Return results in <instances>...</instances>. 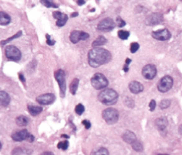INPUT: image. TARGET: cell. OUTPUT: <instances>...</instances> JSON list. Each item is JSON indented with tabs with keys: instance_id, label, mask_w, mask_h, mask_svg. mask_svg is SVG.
<instances>
[{
	"instance_id": "obj_10",
	"label": "cell",
	"mask_w": 182,
	"mask_h": 155,
	"mask_svg": "<svg viewBox=\"0 0 182 155\" xmlns=\"http://www.w3.org/2000/svg\"><path fill=\"white\" fill-rule=\"evenodd\" d=\"M89 34L85 33L84 31H73L71 32L70 35V41L73 43H77L80 41H85L89 38Z\"/></svg>"
},
{
	"instance_id": "obj_45",
	"label": "cell",
	"mask_w": 182,
	"mask_h": 155,
	"mask_svg": "<svg viewBox=\"0 0 182 155\" xmlns=\"http://www.w3.org/2000/svg\"><path fill=\"white\" fill-rule=\"evenodd\" d=\"M123 70L125 71V72H128V70H129L128 65H125V67H124V68H123Z\"/></svg>"
},
{
	"instance_id": "obj_20",
	"label": "cell",
	"mask_w": 182,
	"mask_h": 155,
	"mask_svg": "<svg viewBox=\"0 0 182 155\" xmlns=\"http://www.w3.org/2000/svg\"><path fill=\"white\" fill-rule=\"evenodd\" d=\"M11 18L5 12L0 11V25L6 26L10 23Z\"/></svg>"
},
{
	"instance_id": "obj_47",
	"label": "cell",
	"mask_w": 182,
	"mask_h": 155,
	"mask_svg": "<svg viewBox=\"0 0 182 155\" xmlns=\"http://www.w3.org/2000/svg\"><path fill=\"white\" fill-rule=\"evenodd\" d=\"M61 137H64V138H66V139H68V138H69V136H68V135H67L63 134L62 135H61Z\"/></svg>"
},
{
	"instance_id": "obj_40",
	"label": "cell",
	"mask_w": 182,
	"mask_h": 155,
	"mask_svg": "<svg viewBox=\"0 0 182 155\" xmlns=\"http://www.w3.org/2000/svg\"><path fill=\"white\" fill-rule=\"evenodd\" d=\"M82 124H83V125H84L85 127V129L88 130V129H90V127H91V123H90V122L89 121V120H83V121H82Z\"/></svg>"
},
{
	"instance_id": "obj_3",
	"label": "cell",
	"mask_w": 182,
	"mask_h": 155,
	"mask_svg": "<svg viewBox=\"0 0 182 155\" xmlns=\"http://www.w3.org/2000/svg\"><path fill=\"white\" fill-rule=\"evenodd\" d=\"M102 118L109 125H113L118 121L119 112L114 108H107L102 111Z\"/></svg>"
},
{
	"instance_id": "obj_36",
	"label": "cell",
	"mask_w": 182,
	"mask_h": 155,
	"mask_svg": "<svg viewBox=\"0 0 182 155\" xmlns=\"http://www.w3.org/2000/svg\"><path fill=\"white\" fill-rule=\"evenodd\" d=\"M63 15H64V14H62V13H61V12H60V11H54L53 13V18H54V19H56V20H58V19H60L62 18V17L63 16Z\"/></svg>"
},
{
	"instance_id": "obj_23",
	"label": "cell",
	"mask_w": 182,
	"mask_h": 155,
	"mask_svg": "<svg viewBox=\"0 0 182 155\" xmlns=\"http://www.w3.org/2000/svg\"><path fill=\"white\" fill-rule=\"evenodd\" d=\"M78 84H79V80L77 78H75L72 82H71L70 84V92L72 93L73 95H75L77 92L78 88Z\"/></svg>"
},
{
	"instance_id": "obj_4",
	"label": "cell",
	"mask_w": 182,
	"mask_h": 155,
	"mask_svg": "<svg viewBox=\"0 0 182 155\" xmlns=\"http://www.w3.org/2000/svg\"><path fill=\"white\" fill-rule=\"evenodd\" d=\"M91 84L96 90H100L107 87L108 80L101 73H96L91 78Z\"/></svg>"
},
{
	"instance_id": "obj_13",
	"label": "cell",
	"mask_w": 182,
	"mask_h": 155,
	"mask_svg": "<svg viewBox=\"0 0 182 155\" xmlns=\"http://www.w3.org/2000/svg\"><path fill=\"white\" fill-rule=\"evenodd\" d=\"M36 100L41 105H49L55 101L56 97L53 93H45L39 96L36 97Z\"/></svg>"
},
{
	"instance_id": "obj_18",
	"label": "cell",
	"mask_w": 182,
	"mask_h": 155,
	"mask_svg": "<svg viewBox=\"0 0 182 155\" xmlns=\"http://www.w3.org/2000/svg\"><path fill=\"white\" fill-rule=\"evenodd\" d=\"M10 103V97L5 92L0 91V105L7 107Z\"/></svg>"
},
{
	"instance_id": "obj_27",
	"label": "cell",
	"mask_w": 182,
	"mask_h": 155,
	"mask_svg": "<svg viewBox=\"0 0 182 155\" xmlns=\"http://www.w3.org/2000/svg\"><path fill=\"white\" fill-rule=\"evenodd\" d=\"M68 19V16L66 15V14H64L62 18L58 19V20H57V21H56V25H57V26H58V27L63 26L66 24Z\"/></svg>"
},
{
	"instance_id": "obj_38",
	"label": "cell",
	"mask_w": 182,
	"mask_h": 155,
	"mask_svg": "<svg viewBox=\"0 0 182 155\" xmlns=\"http://www.w3.org/2000/svg\"><path fill=\"white\" fill-rule=\"evenodd\" d=\"M46 43H47L48 45H53L54 44H55V43H56L55 41H53V40H52V39H51L50 35H48V34H46Z\"/></svg>"
},
{
	"instance_id": "obj_49",
	"label": "cell",
	"mask_w": 182,
	"mask_h": 155,
	"mask_svg": "<svg viewBox=\"0 0 182 155\" xmlns=\"http://www.w3.org/2000/svg\"><path fill=\"white\" fill-rule=\"evenodd\" d=\"M1 148H2V143L1 142H0V149H1Z\"/></svg>"
},
{
	"instance_id": "obj_14",
	"label": "cell",
	"mask_w": 182,
	"mask_h": 155,
	"mask_svg": "<svg viewBox=\"0 0 182 155\" xmlns=\"http://www.w3.org/2000/svg\"><path fill=\"white\" fill-rule=\"evenodd\" d=\"M163 21V16L159 13H154L150 14L147 17L146 24L148 26H154Z\"/></svg>"
},
{
	"instance_id": "obj_6",
	"label": "cell",
	"mask_w": 182,
	"mask_h": 155,
	"mask_svg": "<svg viewBox=\"0 0 182 155\" xmlns=\"http://www.w3.org/2000/svg\"><path fill=\"white\" fill-rule=\"evenodd\" d=\"M11 138L16 142H22L24 140H27V141L32 142L34 140V137L33 135L29 133L28 130L26 129L19 130V131L15 132L12 134Z\"/></svg>"
},
{
	"instance_id": "obj_33",
	"label": "cell",
	"mask_w": 182,
	"mask_h": 155,
	"mask_svg": "<svg viewBox=\"0 0 182 155\" xmlns=\"http://www.w3.org/2000/svg\"><path fill=\"white\" fill-rule=\"evenodd\" d=\"M75 111L78 115H82L85 111V108L83 106V105L81 104V103L78 104L75 108Z\"/></svg>"
},
{
	"instance_id": "obj_41",
	"label": "cell",
	"mask_w": 182,
	"mask_h": 155,
	"mask_svg": "<svg viewBox=\"0 0 182 155\" xmlns=\"http://www.w3.org/2000/svg\"><path fill=\"white\" fill-rule=\"evenodd\" d=\"M77 4L79 6H82V5H84V4H85V0H77Z\"/></svg>"
},
{
	"instance_id": "obj_35",
	"label": "cell",
	"mask_w": 182,
	"mask_h": 155,
	"mask_svg": "<svg viewBox=\"0 0 182 155\" xmlns=\"http://www.w3.org/2000/svg\"><path fill=\"white\" fill-rule=\"evenodd\" d=\"M125 104L129 108H133L134 105V101L131 99V98H127L125 100Z\"/></svg>"
},
{
	"instance_id": "obj_7",
	"label": "cell",
	"mask_w": 182,
	"mask_h": 155,
	"mask_svg": "<svg viewBox=\"0 0 182 155\" xmlns=\"http://www.w3.org/2000/svg\"><path fill=\"white\" fill-rule=\"evenodd\" d=\"M174 81L173 79L170 76H164V77H162L158 83L157 85V88L158 90L162 93H165L167 92L171 88L172 86H173Z\"/></svg>"
},
{
	"instance_id": "obj_12",
	"label": "cell",
	"mask_w": 182,
	"mask_h": 155,
	"mask_svg": "<svg viewBox=\"0 0 182 155\" xmlns=\"http://www.w3.org/2000/svg\"><path fill=\"white\" fill-rule=\"evenodd\" d=\"M142 74L143 77L147 80H151L155 77L157 75V69L153 65H147L142 69Z\"/></svg>"
},
{
	"instance_id": "obj_39",
	"label": "cell",
	"mask_w": 182,
	"mask_h": 155,
	"mask_svg": "<svg viewBox=\"0 0 182 155\" xmlns=\"http://www.w3.org/2000/svg\"><path fill=\"white\" fill-rule=\"evenodd\" d=\"M149 110L150 111H154V110L156 108V101L154 100H152L149 103Z\"/></svg>"
},
{
	"instance_id": "obj_11",
	"label": "cell",
	"mask_w": 182,
	"mask_h": 155,
	"mask_svg": "<svg viewBox=\"0 0 182 155\" xmlns=\"http://www.w3.org/2000/svg\"><path fill=\"white\" fill-rule=\"evenodd\" d=\"M152 36L154 38H155L156 40L164 41L169 40L171 38V33L169 30H167L166 28L160 29V30L153 31L152 33Z\"/></svg>"
},
{
	"instance_id": "obj_30",
	"label": "cell",
	"mask_w": 182,
	"mask_h": 155,
	"mask_svg": "<svg viewBox=\"0 0 182 155\" xmlns=\"http://www.w3.org/2000/svg\"><path fill=\"white\" fill-rule=\"evenodd\" d=\"M68 146H69V142H68V140H64V141L60 142L58 144V148L63 150L67 149L68 148Z\"/></svg>"
},
{
	"instance_id": "obj_42",
	"label": "cell",
	"mask_w": 182,
	"mask_h": 155,
	"mask_svg": "<svg viewBox=\"0 0 182 155\" xmlns=\"http://www.w3.org/2000/svg\"><path fill=\"white\" fill-rule=\"evenodd\" d=\"M19 80H20L22 82H23V83L25 82V79H24V75H22V74H19Z\"/></svg>"
},
{
	"instance_id": "obj_22",
	"label": "cell",
	"mask_w": 182,
	"mask_h": 155,
	"mask_svg": "<svg viewBox=\"0 0 182 155\" xmlns=\"http://www.w3.org/2000/svg\"><path fill=\"white\" fill-rule=\"evenodd\" d=\"M16 123L18 126L24 127L29 123V119L24 115H20L16 118Z\"/></svg>"
},
{
	"instance_id": "obj_46",
	"label": "cell",
	"mask_w": 182,
	"mask_h": 155,
	"mask_svg": "<svg viewBox=\"0 0 182 155\" xmlns=\"http://www.w3.org/2000/svg\"><path fill=\"white\" fill-rule=\"evenodd\" d=\"M78 16V13H77V12H73V13L71 14V17H75Z\"/></svg>"
},
{
	"instance_id": "obj_26",
	"label": "cell",
	"mask_w": 182,
	"mask_h": 155,
	"mask_svg": "<svg viewBox=\"0 0 182 155\" xmlns=\"http://www.w3.org/2000/svg\"><path fill=\"white\" fill-rule=\"evenodd\" d=\"M132 147L136 152H142L143 150V145L141 143V142L138 141L137 140H135L132 144Z\"/></svg>"
},
{
	"instance_id": "obj_1",
	"label": "cell",
	"mask_w": 182,
	"mask_h": 155,
	"mask_svg": "<svg viewBox=\"0 0 182 155\" xmlns=\"http://www.w3.org/2000/svg\"><path fill=\"white\" fill-rule=\"evenodd\" d=\"M88 59L91 67L97 68L109 62L112 59V55L109 51L104 48H94L88 53Z\"/></svg>"
},
{
	"instance_id": "obj_25",
	"label": "cell",
	"mask_w": 182,
	"mask_h": 155,
	"mask_svg": "<svg viewBox=\"0 0 182 155\" xmlns=\"http://www.w3.org/2000/svg\"><path fill=\"white\" fill-rule=\"evenodd\" d=\"M28 150L21 148V147H17L13 149L12 151V155H29Z\"/></svg>"
},
{
	"instance_id": "obj_16",
	"label": "cell",
	"mask_w": 182,
	"mask_h": 155,
	"mask_svg": "<svg viewBox=\"0 0 182 155\" xmlns=\"http://www.w3.org/2000/svg\"><path fill=\"white\" fill-rule=\"evenodd\" d=\"M122 140H123L125 142H126L127 143H129L131 144L133 143L135 140H137L136 135H134V132L129 131V130L125 131L123 133V135H122Z\"/></svg>"
},
{
	"instance_id": "obj_19",
	"label": "cell",
	"mask_w": 182,
	"mask_h": 155,
	"mask_svg": "<svg viewBox=\"0 0 182 155\" xmlns=\"http://www.w3.org/2000/svg\"><path fill=\"white\" fill-rule=\"evenodd\" d=\"M28 110L31 115L36 116L43 111V108L37 105H28Z\"/></svg>"
},
{
	"instance_id": "obj_34",
	"label": "cell",
	"mask_w": 182,
	"mask_h": 155,
	"mask_svg": "<svg viewBox=\"0 0 182 155\" xmlns=\"http://www.w3.org/2000/svg\"><path fill=\"white\" fill-rule=\"evenodd\" d=\"M139 45L138 43H131V45H130V52H131L132 53H135L136 52L139 50Z\"/></svg>"
},
{
	"instance_id": "obj_32",
	"label": "cell",
	"mask_w": 182,
	"mask_h": 155,
	"mask_svg": "<svg viewBox=\"0 0 182 155\" xmlns=\"http://www.w3.org/2000/svg\"><path fill=\"white\" fill-rule=\"evenodd\" d=\"M21 34H22V32L21 31H19L18 33H17L16 34H15V35H14V36H11V38L7 39V40H5V41H2L1 42V44H2V45H5L6 43H8V42H10L11 41L14 40V39H15V38H19V37H20L21 36Z\"/></svg>"
},
{
	"instance_id": "obj_9",
	"label": "cell",
	"mask_w": 182,
	"mask_h": 155,
	"mask_svg": "<svg viewBox=\"0 0 182 155\" xmlns=\"http://www.w3.org/2000/svg\"><path fill=\"white\" fill-rule=\"evenodd\" d=\"M115 24L112 19L105 18L98 24V30L101 31H110L115 28Z\"/></svg>"
},
{
	"instance_id": "obj_31",
	"label": "cell",
	"mask_w": 182,
	"mask_h": 155,
	"mask_svg": "<svg viewBox=\"0 0 182 155\" xmlns=\"http://www.w3.org/2000/svg\"><path fill=\"white\" fill-rule=\"evenodd\" d=\"M93 155H109V152L107 149L102 147V148H100L97 151H95Z\"/></svg>"
},
{
	"instance_id": "obj_15",
	"label": "cell",
	"mask_w": 182,
	"mask_h": 155,
	"mask_svg": "<svg viewBox=\"0 0 182 155\" xmlns=\"http://www.w3.org/2000/svg\"><path fill=\"white\" fill-rule=\"evenodd\" d=\"M129 88L132 93L137 94V93H141L144 90V87L140 82H137V81H132L130 83Z\"/></svg>"
},
{
	"instance_id": "obj_2",
	"label": "cell",
	"mask_w": 182,
	"mask_h": 155,
	"mask_svg": "<svg viewBox=\"0 0 182 155\" xmlns=\"http://www.w3.org/2000/svg\"><path fill=\"white\" fill-rule=\"evenodd\" d=\"M98 98L103 104L111 105L117 101L118 93L112 88H106L98 94Z\"/></svg>"
},
{
	"instance_id": "obj_44",
	"label": "cell",
	"mask_w": 182,
	"mask_h": 155,
	"mask_svg": "<svg viewBox=\"0 0 182 155\" xmlns=\"http://www.w3.org/2000/svg\"><path fill=\"white\" fill-rule=\"evenodd\" d=\"M132 62V60H130V59H129V58H127L126 59V60H125V65H128L129 66V65H130V63Z\"/></svg>"
},
{
	"instance_id": "obj_5",
	"label": "cell",
	"mask_w": 182,
	"mask_h": 155,
	"mask_svg": "<svg viewBox=\"0 0 182 155\" xmlns=\"http://www.w3.org/2000/svg\"><path fill=\"white\" fill-rule=\"evenodd\" d=\"M54 77H55L56 80L57 81L59 88H60V94L61 97L63 98L66 95V82L64 71L62 70L56 71L54 73Z\"/></svg>"
},
{
	"instance_id": "obj_43",
	"label": "cell",
	"mask_w": 182,
	"mask_h": 155,
	"mask_svg": "<svg viewBox=\"0 0 182 155\" xmlns=\"http://www.w3.org/2000/svg\"><path fill=\"white\" fill-rule=\"evenodd\" d=\"M41 155H54V154L53 153V152H51L46 151V152H44L43 154H41Z\"/></svg>"
},
{
	"instance_id": "obj_17",
	"label": "cell",
	"mask_w": 182,
	"mask_h": 155,
	"mask_svg": "<svg viewBox=\"0 0 182 155\" xmlns=\"http://www.w3.org/2000/svg\"><path fill=\"white\" fill-rule=\"evenodd\" d=\"M155 124L157 127H158V129L161 132H165L166 129V126L168 125V121L166 118L164 117H161L159 118H157L155 121Z\"/></svg>"
},
{
	"instance_id": "obj_37",
	"label": "cell",
	"mask_w": 182,
	"mask_h": 155,
	"mask_svg": "<svg viewBox=\"0 0 182 155\" xmlns=\"http://www.w3.org/2000/svg\"><path fill=\"white\" fill-rule=\"evenodd\" d=\"M116 21H117V26H119L120 28H122V27H123V26H125V25H126V23H125V22L123 20H122V19L121 18H120V17H119V16H118L117 18Z\"/></svg>"
},
{
	"instance_id": "obj_28",
	"label": "cell",
	"mask_w": 182,
	"mask_h": 155,
	"mask_svg": "<svg viewBox=\"0 0 182 155\" xmlns=\"http://www.w3.org/2000/svg\"><path fill=\"white\" fill-rule=\"evenodd\" d=\"M117 35H118V37H119L120 39H122V40H127L130 36V33L128 31L121 30L118 31Z\"/></svg>"
},
{
	"instance_id": "obj_21",
	"label": "cell",
	"mask_w": 182,
	"mask_h": 155,
	"mask_svg": "<svg viewBox=\"0 0 182 155\" xmlns=\"http://www.w3.org/2000/svg\"><path fill=\"white\" fill-rule=\"evenodd\" d=\"M107 42V39L105 38L104 36H100L96 39V40L93 42L92 45H93V47H94V48H98V47L105 45V44Z\"/></svg>"
},
{
	"instance_id": "obj_8",
	"label": "cell",
	"mask_w": 182,
	"mask_h": 155,
	"mask_svg": "<svg viewBox=\"0 0 182 155\" xmlns=\"http://www.w3.org/2000/svg\"><path fill=\"white\" fill-rule=\"evenodd\" d=\"M5 55L9 60L17 61L20 60L21 58V53L20 50L14 45H8L5 48Z\"/></svg>"
},
{
	"instance_id": "obj_48",
	"label": "cell",
	"mask_w": 182,
	"mask_h": 155,
	"mask_svg": "<svg viewBox=\"0 0 182 155\" xmlns=\"http://www.w3.org/2000/svg\"><path fill=\"white\" fill-rule=\"evenodd\" d=\"M158 155H169V154H158Z\"/></svg>"
},
{
	"instance_id": "obj_24",
	"label": "cell",
	"mask_w": 182,
	"mask_h": 155,
	"mask_svg": "<svg viewBox=\"0 0 182 155\" xmlns=\"http://www.w3.org/2000/svg\"><path fill=\"white\" fill-rule=\"evenodd\" d=\"M40 2L43 6L48 7V8H51V7H53V8H58V7L57 4L54 3L53 0H40Z\"/></svg>"
},
{
	"instance_id": "obj_29",
	"label": "cell",
	"mask_w": 182,
	"mask_h": 155,
	"mask_svg": "<svg viewBox=\"0 0 182 155\" xmlns=\"http://www.w3.org/2000/svg\"><path fill=\"white\" fill-rule=\"evenodd\" d=\"M171 105V101L170 100L165 99L162 100L160 102V104H159V107H160L161 109H166L167 108H169Z\"/></svg>"
}]
</instances>
